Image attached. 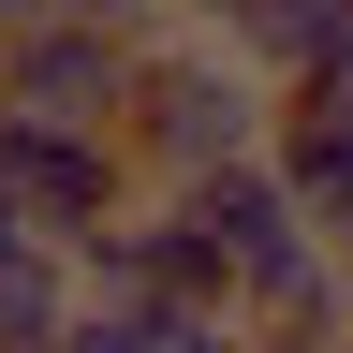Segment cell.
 Returning a JSON list of instances; mask_svg holds the SVG:
<instances>
[{"instance_id":"cell-3","label":"cell","mask_w":353,"mask_h":353,"mask_svg":"<svg viewBox=\"0 0 353 353\" xmlns=\"http://www.w3.org/2000/svg\"><path fill=\"white\" fill-rule=\"evenodd\" d=\"M118 88H132V44H118V30H88V15L0 30V103H15V118H88V132H103Z\"/></svg>"},{"instance_id":"cell-8","label":"cell","mask_w":353,"mask_h":353,"mask_svg":"<svg viewBox=\"0 0 353 353\" xmlns=\"http://www.w3.org/2000/svg\"><path fill=\"white\" fill-rule=\"evenodd\" d=\"M148 353H250V309H162L148 294Z\"/></svg>"},{"instance_id":"cell-5","label":"cell","mask_w":353,"mask_h":353,"mask_svg":"<svg viewBox=\"0 0 353 353\" xmlns=\"http://www.w3.org/2000/svg\"><path fill=\"white\" fill-rule=\"evenodd\" d=\"M339 15H353V0H221V15H192V30H221L265 88H280V74H309V59L339 44Z\"/></svg>"},{"instance_id":"cell-6","label":"cell","mask_w":353,"mask_h":353,"mask_svg":"<svg viewBox=\"0 0 353 353\" xmlns=\"http://www.w3.org/2000/svg\"><path fill=\"white\" fill-rule=\"evenodd\" d=\"M74 294H88V265L30 236L15 265H0V353H59V324H74Z\"/></svg>"},{"instance_id":"cell-9","label":"cell","mask_w":353,"mask_h":353,"mask_svg":"<svg viewBox=\"0 0 353 353\" xmlns=\"http://www.w3.org/2000/svg\"><path fill=\"white\" fill-rule=\"evenodd\" d=\"M176 15H221V0H176Z\"/></svg>"},{"instance_id":"cell-4","label":"cell","mask_w":353,"mask_h":353,"mask_svg":"<svg viewBox=\"0 0 353 353\" xmlns=\"http://www.w3.org/2000/svg\"><path fill=\"white\" fill-rule=\"evenodd\" d=\"M265 162L309 206V236H353V74H280L265 88Z\"/></svg>"},{"instance_id":"cell-7","label":"cell","mask_w":353,"mask_h":353,"mask_svg":"<svg viewBox=\"0 0 353 353\" xmlns=\"http://www.w3.org/2000/svg\"><path fill=\"white\" fill-rule=\"evenodd\" d=\"M59 353H148V294H103V280H88L74 324H59Z\"/></svg>"},{"instance_id":"cell-2","label":"cell","mask_w":353,"mask_h":353,"mask_svg":"<svg viewBox=\"0 0 353 353\" xmlns=\"http://www.w3.org/2000/svg\"><path fill=\"white\" fill-rule=\"evenodd\" d=\"M132 192H148V176H132V148H118V132H88V118H15V103H0V206H15L30 236L88 250Z\"/></svg>"},{"instance_id":"cell-1","label":"cell","mask_w":353,"mask_h":353,"mask_svg":"<svg viewBox=\"0 0 353 353\" xmlns=\"http://www.w3.org/2000/svg\"><path fill=\"white\" fill-rule=\"evenodd\" d=\"M118 148H132V176L148 192H176V176H206V162H236V148H265V74L236 59L221 30H148L132 44V88H118Z\"/></svg>"}]
</instances>
